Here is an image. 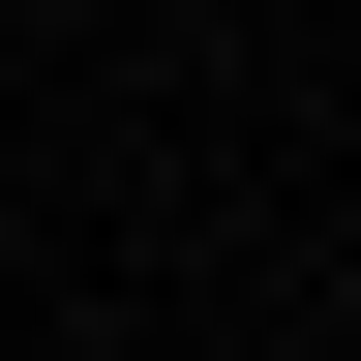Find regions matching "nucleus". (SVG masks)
Returning <instances> with one entry per match:
<instances>
[]
</instances>
